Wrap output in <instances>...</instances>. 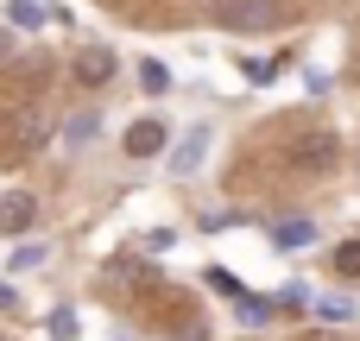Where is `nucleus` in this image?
Wrapping results in <instances>:
<instances>
[{"label": "nucleus", "instance_id": "9", "mask_svg": "<svg viewBox=\"0 0 360 341\" xmlns=\"http://www.w3.org/2000/svg\"><path fill=\"white\" fill-rule=\"evenodd\" d=\"M304 240H310V221H285L278 228V247H304Z\"/></svg>", "mask_w": 360, "mask_h": 341}, {"label": "nucleus", "instance_id": "6", "mask_svg": "<svg viewBox=\"0 0 360 341\" xmlns=\"http://www.w3.org/2000/svg\"><path fill=\"white\" fill-rule=\"evenodd\" d=\"M329 259H335V272H342V278H360V240H342Z\"/></svg>", "mask_w": 360, "mask_h": 341}, {"label": "nucleus", "instance_id": "2", "mask_svg": "<svg viewBox=\"0 0 360 341\" xmlns=\"http://www.w3.org/2000/svg\"><path fill=\"white\" fill-rule=\"evenodd\" d=\"M335 158H342L335 133H304V139L291 146V165H297V171H329Z\"/></svg>", "mask_w": 360, "mask_h": 341}, {"label": "nucleus", "instance_id": "3", "mask_svg": "<svg viewBox=\"0 0 360 341\" xmlns=\"http://www.w3.org/2000/svg\"><path fill=\"white\" fill-rule=\"evenodd\" d=\"M38 221V196L32 190H0V234H25Z\"/></svg>", "mask_w": 360, "mask_h": 341}, {"label": "nucleus", "instance_id": "11", "mask_svg": "<svg viewBox=\"0 0 360 341\" xmlns=\"http://www.w3.org/2000/svg\"><path fill=\"white\" fill-rule=\"evenodd\" d=\"M196 158H202V133H196V139H190V146L177 152V171H196Z\"/></svg>", "mask_w": 360, "mask_h": 341}, {"label": "nucleus", "instance_id": "10", "mask_svg": "<svg viewBox=\"0 0 360 341\" xmlns=\"http://www.w3.org/2000/svg\"><path fill=\"white\" fill-rule=\"evenodd\" d=\"M139 82H146V89H152V95H158V89H165V82H171V76H165V63H139Z\"/></svg>", "mask_w": 360, "mask_h": 341}, {"label": "nucleus", "instance_id": "5", "mask_svg": "<svg viewBox=\"0 0 360 341\" xmlns=\"http://www.w3.org/2000/svg\"><path fill=\"white\" fill-rule=\"evenodd\" d=\"M165 120H139V127H127V158H158L165 152Z\"/></svg>", "mask_w": 360, "mask_h": 341}, {"label": "nucleus", "instance_id": "7", "mask_svg": "<svg viewBox=\"0 0 360 341\" xmlns=\"http://www.w3.org/2000/svg\"><path fill=\"white\" fill-rule=\"evenodd\" d=\"M44 139V114H19V127H13V146H38Z\"/></svg>", "mask_w": 360, "mask_h": 341}, {"label": "nucleus", "instance_id": "8", "mask_svg": "<svg viewBox=\"0 0 360 341\" xmlns=\"http://www.w3.org/2000/svg\"><path fill=\"white\" fill-rule=\"evenodd\" d=\"M6 13H13V25H44V19H51V13H44L38 0H13Z\"/></svg>", "mask_w": 360, "mask_h": 341}, {"label": "nucleus", "instance_id": "12", "mask_svg": "<svg viewBox=\"0 0 360 341\" xmlns=\"http://www.w3.org/2000/svg\"><path fill=\"white\" fill-rule=\"evenodd\" d=\"M0 63H13V32L0 25Z\"/></svg>", "mask_w": 360, "mask_h": 341}, {"label": "nucleus", "instance_id": "1", "mask_svg": "<svg viewBox=\"0 0 360 341\" xmlns=\"http://www.w3.org/2000/svg\"><path fill=\"white\" fill-rule=\"evenodd\" d=\"M278 0H215V19L228 25V32H266V25H278Z\"/></svg>", "mask_w": 360, "mask_h": 341}, {"label": "nucleus", "instance_id": "4", "mask_svg": "<svg viewBox=\"0 0 360 341\" xmlns=\"http://www.w3.org/2000/svg\"><path fill=\"white\" fill-rule=\"evenodd\" d=\"M108 76H114V51H108V44H82V57H76V82H82V89H101Z\"/></svg>", "mask_w": 360, "mask_h": 341}]
</instances>
